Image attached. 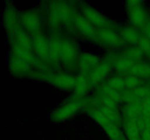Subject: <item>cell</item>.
<instances>
[{
    "label": "cell",
    "instance_id": "cell-17",
    "mask_svg": "<svg viewBox=\"0 0 150 140\" xmlns=\"http://www.w3.org/2000/svg\"><path fill=\"white\" fill-rule=\"evenodd\" d=\"M122 56L132 61L133 64H138L143 61L144 54L139 46H132L126 48L121 52Z\"/></svg>",
    "mask_w": 150,
    "mask_h": 140
},
{
    "label": "cell",
    "instance_id": "cell-23",
    "mask_svg": "<svg viewBox=\"0 0 150 140\" xmlns=\"http://www.w3.org/2000/svg\"><path fill=\"white\" fill-rule=\"evenodd\" d=\"M142 34L144 35L150 41V20L146 23V24L142 29Z\"/></svg>",
    "mask_w": 150,
    "mask_h": 140
},
{
    "label": "cell",
    "instance_id": "cell-21",
    "mask_svg": "<svg viewBox=\"0 0 150 140\" xmlns=\"http://www.w3.org/2000/svg\"><path fill=\"white\" fill-rule=\"evenodd\" d=\"M124 81L126 89L133 90V89H135L142 85H141L142 79L139 78L134 75H131V74H127V75L125 76Z\"/></svg>",
    "mask_w": 150,
    "mask_h": 140
},
{
    "label": "cell",
    "instance_id": "cell-24",
    "mask_svg": "<svg viewBox=\"0 0 150 140\" xmlns=\"http://www.w3.org/2000/svg\"><path fill=\"white\" fill-rule=\"evenodd\" d=\"M118 140H125V138H124V137H122V138L120 139H118Z\"/></svg>",
    "mask_w": 150,
    "mask_h": 140
},
{
    "label": "cell",
    "instance_id": "cell-19",
    "mask_svg": "<svg viewBox=\"0 0 150 140\" xmlns=\"http://www.w3.org/2000/svg\"><path fill=\"white\" fill-rule=\"evenodd\" d=\"M133 64H134L132 61L124 58L121 55V56L113 64V67L117 71L119 75L125 77V76L129 74Z\"/></svg>",
    "mask_w": 150,
    "mask_h": 140
},
{
    "label": "cell",
    "instance_id": "cell-20",
    "mask_svg": "<svg viewBox=\"0 0 150 140\" xmlns=\"http://www.w3.org/2000/svg\"><path fill=\"white\" fill-rule=\"evenodd\" d=\"M105 84L113 90H115L119 92H122L123 90H125V89H126L124 77L120 75H114L109 77Z\"/></svg>",
    "mask_w": 150,
    "mask_h": 140
},
{
    "label": "cell",
    "instance_id": "cell-15",
    "mask_svg": "<svg viewBox=\"0 0 150 140\" xmlns=\"http://www.w3.org/2000/svg\"><path fill=\"white\" fill-rule=\"evenodd\" d=\"M120 34L125 45L137 46L142 36V31L133 26H126L120 29Z\"/></svg>",
    "mask_w": 150,
    "mask_h": 140
},
{
    "label": "cell",
    "instance_id": "cell-8",
    "mask_svg": "<svg viewBox=\"0 0 150 140\" xmlns=\"http://www.w3.org/2000/svg\"><path fill=\"white\" fill-rule=\"evenodd\" d=\"M95 42L103 48L109 49H118L125 45L120 33L111 29L98 30Z\"/></svg>",
    "mask_w": 150,
    "mask_h": 140
},
{
    "label": "cell",
    "instance_id": "cell-5",
    "mask_svg": "<svg viewBox=\"0 0 150 140\" xmlns=\"http://www.w3.org/2000/svg\"><path fill=\"white\" fill-rule=\"evenodd\" d=\"M82 106H83V101L73 97V99L67 101L54 110L50 118L54 122H62L76 115L81 109Z\"/></svg>",
    "mask_w": 150,
    "mask_h": 140
},
{
    "label": "cell",
    "instance_id": "cell-4",
    "mask_svg": "<svg viewBox=\"0 0 150 140\" xmlns=\"http://www.w3.org/2000/svg\"><path fill=\"white\" fill-rule=\"evenodd\" d=\"M79 49L74 41L68 38L62 37V48L59 62L65 69L72 70L78 66Z\"/></svg>",
    "mask_w": 150,
    "mask_h": 140
},
{
    "label": "cell",
    "instance_id": "cell-1",
    "mask_svg": "<svg viewBox=\"0 0 150 140\" xmlns=\"http://www.w3.org/2000/svg\"><path fill=\"white\" fill-rule=\"evenodd\" d=\"M77 14L75 5L68 1H51L47 5L46 20L53 29H59L60 26L73 27Z\"/></svg>",
    "mask_w": 150,
    "mask_h": 140
},
{
    "label": "cell",
    "instance_id": "cell-9",
    "mask_svg": "<svg viewBox=\"0 0 150 140\" xmlns=\"http://www.w3.org/2000/svg\"><path fill=\"white\" fill-rule=\"evenodd\" d=\"M33 51L37 58L49 65V38L42 32L32 35Z\"/></svg>",
    "mask_w": 150,
    "mask_h": 140
},
{
    "label": "cell",
    "instance_id": "cell-10",
    "mask_svg": "<svg viewBox=\"0 0 150 140\" xmlns=\"http://www.w3.org/2000/svg\"><path fill=\"white\" fill-rule=\"evenodd\" d=\"M73 28L76 32L82 38L92 42H95L98 30L89 23L81 13H78L75 18Z\"/></svg>",
    "mask_w": 150,
    "mask_h": 140
},
{
    "label": "cell",
    "instance_id": "cell-6",
    "mask_svg": "<svg viewBox=\"0 0 150 140\" xmlns=\"http://www.w3.org/2000/svg\"><path fill=\"white\" fill-rule=\"evenodd\" d=\"M42 80H45L57 88L71 90L74 89L76 77L66 71H51L48 69L44 73Z\"/></svg>",
    "mask_w": 150,
    "mask_h": 140
},
{
    "label": "cell",
    "instance_id": "cell-2",
    "mask_svg": "<svg viewBox=\"0 0 150 140\" xmlns=\"http://www.w3.org/2000/svg\"><path fill=\"white\" fill-rule=\"evenodd\" d=\"M79 7L81 8V14L89 23H92L98 30L111 29L117 31V29H119L117 23L105 17L103 13L98 11L92 6L89 5L86 3H82Z\"/></svg>",
    "mask_w": 150,
    "mask_h": 140
},
{
    "label": "cell",
    "instance_id": "cell-18",
    "mask_svg": "<svg viewBox=\"0 0 150 140\" xmlns=\"http://www.w3.org/2000/svg\"><path fill=\"white\" fill-rule=\"evenodd\" d=\"M129 74L134 75L140 79L150 78V64L144 61L134 64L130 69Z\"/></svg>",
    "mask_w": 150,
    "mask_h": 140
},
{
    "label": "cell",
    "instance_id": "cell-3",
    "mask_svg": "<svg viewBox=\"0 0 150 140\" xmlns=\"http://www.w3.org/2000/svg\"><path fill=\"white\" fill-rule=\"evenodd\" d=\"M126 10L130 25L137 29H142L150 20L149 13L142 1H127Z\"/></svg>",
    "mask_w": 150,
    "mask_h": 140
},
{
    "label": "cell",
    "instance_id": "cell-7",
    "mask_svg": "<svg viewBox=\"0 0 150 140\" xmlns=\"http://www.w3.org/2000/svg\"><path fill=\"white\" fill-rule=\"evenodd\" d=\"M89 114L94 120L96 121L106 132L111 140H118L124 137L122 132L119 128V125L111 122L98 108L88 109Z\"/></svg>",
    "mask_w": 150,
    "mask_h": 140
},
{
    "label": "cell",
    "instance_id": "cell-12",
    "mask_svg": "<svg viewBox=\"0 0 150 140\" xmlns=\"http://www.w3.org/2000/svg\"><path fill=\"white\" fill-rule=\"evenodd\" d=\"M98 55L92 52H85L80 54L78 61L79 73L88 75L100 62Z\"/></svg>",
    "mask_w": 150,
    "mask_h": 140
},
{
    "label": "cell",
    "instance_id": "cell-14",
    "mask_svg": "<svg viewBox=\"0 0 150 140\" xmlns=\"http://www.w3.org/2000/svg\"><path fill=\"white\" fill-rule=\"evenodd\" d=\"M49 65L59 66L62 48V37L58 34H51L49 36Z\"/></svg>",
    "mask_w": 150,
    "mask_h": 140
},
{
    "label": "cell",
    "instance_id": "cell-11",
    "mask_svg": "<svg viewBox=\"0 0 150 140\" xmlns=\"http://www.w3.org/2000/svg\"><path fill=\"white\" fill-rule=\"evenodd\" d=\"M20 19L23 29L28 33L29 32L33 35L41 32L42 21L38 12L34 10L24 12L21 15Z\"/></svg>",
    "mask_w": 150,
    "mask_h": 140
},
{
    "label": "cell",
    "instance_id": "cell-22",
    "mask_svg": "<svg viewBox=\"0 0 150 140\" xmlns=\"http://www.w3.org/2000/svg\"><path fill=\"white\" fill-rule=\"evenodd\" d=\"M138 46L144 54V56L150 61V41L144 34L142 35Z\"/></svg>",
    "mask_w": 150,
    "mask_h": 140
},
{
    "label": "cell",
    "instance_id": "cell-16",
    "mask_svg": "<svg viewBox=\"0 0 150 140\" xmlns=\"http://www.w3.org/2000/svg\"><path fill=\"white\" fill-rule=\"evenodd\" d=\"M87 75L79 73L76 76V83H75V96L74 98L79 99H83V97L86 96L92 88Z\"/></svg>",
    "mask_w": 150,
    "mask_h": 140
},
{
    "label": "cell",
    "instance_id": "cell-13",
    "mask_svg": "<svg viewBox=\"0 0 150 140\" xmlns=\"http://www.w3.org/2000/svg\"><path fill=\"white\" fill-rule=\"evenodd\" d=\"M112 67V64L105 59L101 61L100 64L87 75L92 85H98L103 82L110 74Z\"/></svg>",
    "mask_w": 150,
    "mask_h": 140
}]
</instances>
